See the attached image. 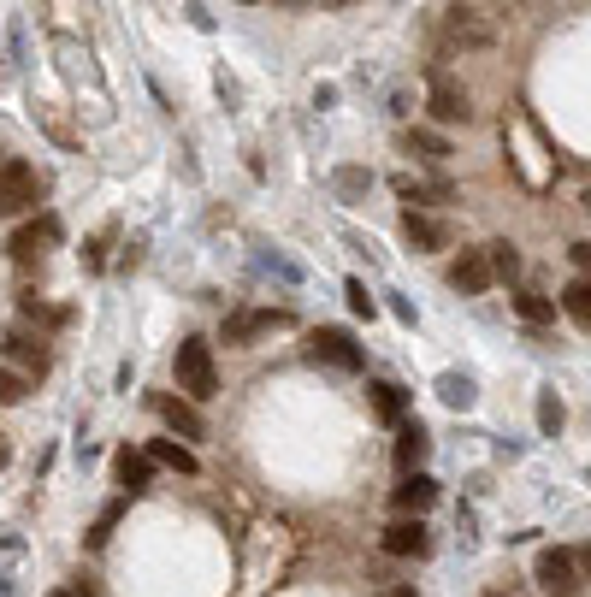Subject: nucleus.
I'll return each instance as SVG.
<instances>
[{"label":"nucleus","instance_id":"nucleus-1","mask_svg":"<svg viewBox=\"0 0 591 597\" xmlns=\"http://www.w3.org/2000/svg\"><path fill=\"white\" fill-rule=\"evenodd\" d=\"M172 367H178V391H184V397L207 402L213 391H219V367H213L207 337H184V343H178V355H172Z\"/></svg>","mask_w":591,"mask_h":597},{"label":"nucleus","instance_id":"nucleus-2","mask_svg":"<svg viewBox=\"0 0 591 597\" xmlns=\"http://www.w3.org/2000/svg\"><path fill=\"white\" fill-rule=\"evenodd\" d=\"M36 196H42L36 166H24V160H0V219L36 213Z\"/></svg>","mask_w":591,"mask_h":597},{"label":"nucleus","instance_id":"nucleus-3","mask_svg":"<svg viewBox=\"0 0 591 597\" xmlns=\"http://www.w3.org/2000/svg\"><path fill=\"white\" fill-rule=\"evenodd\" d=\"M532 574H538V586H544L550 597H568L574 586H580V568H574V550H538Z\"/></svg>","mask_w":591,"mask_h":597},{"label":"nucleus","instance_id":"nucleus-4","mask_svg":"<svg viewBox=\"0 0 591 597\" xmlns=\"http://www.w3.org/2000/svg\"><path fill=\"white\" fill-rule=\"evenodd\" d=\"M284 326H290L284 308H243V314L225 320V343H255L261 332H284Z\"/></svg>","mask_w":591,"mask_h":597},{"label":"nucleus","instance_id":"nucleus-5","mask_svg":"<svg viewBox=\"0 0 591 597\" xmlns=\"http://www.w3.org/2000/svg\"><path fill=\"white\" fill-rule=\"evenodd\" d=\"M314 361H326L337 373H361V349H355V337L326 326V332H314Z\"/></svg>","mask_w":591,"mask_h":597},{"label":"nucleus","instance_id":"nucleus-6","mask_svg":"<svg viewBox=\"0 0 591 597\" xmlns=\"http://www.w3.org/2000/svg\"><path fill=\"white\" fill-rule=\"evenodd\" d=\"M48 243H60V219H48V213H42V219L18 225V231L6 237V255H12V261H30V255H36V249H48Z\"/></svg>","mask_w":591,"mask_h":597},{"label":"nucleus","instance_id":"nucleus-7","mask_svg":"<svg viewBox=\"0 0 591 597\" xmlns=\"http://www.w3.org/2000/svg\"><path fill=\"white\" fill-rule=\"evenodd\" d=\"M0 349H6V361H18L24 373H36V379L48 373V343H42V337H30V332H6V337H0Z\"/></svg>","mask_w":591,"mask_h":597},{"label":"nucleus","instance_id":"nucleus-8","mask_svg":"<svg viewBox=\"0 0 591 597\" xmlns=\"http://www.w3.org/2000/svg\"><path fill=\"white\" fill-rule=\"evenodd\" d=\"M385 550H391V556H426V550H432V538H426V527H420V515L391 521V527H385Z\"/></svg>","mask_w":591,"mask_h":597},{"label":"nucleus","instance_id":"nucleus-9","mask_svg":"<svg viewBox=\"0 0 591 597\" xmlns=\"http://www.w3.org/2000/svg\"><path fill=\"white\" fill-rule=\"evenodd\" d=\"M432 497H438V485H432L426 473H402V485L391 491L396 515H426V509H432Z\"/></svg>","mask_w":591,"mask_h":597},{"label":"nucleus","instance_id":"nucleus-10","mask_svg":"<svg viewBox=\"0 0 591 597\" xmlns=\"http://www.w3.org/2000/svg\"><path fill=\"white\" fill-rule=\"evenodd\" d=\"M154 414H160V420H166L178 438H190V444H196L201 432H207V426H201V414H196V408H190L184 397H154Z\"/></svg>","mask_w":591,"mask_h":597},{"label":"nucleus","instance_id":"nucleus-11","mask_svg":"<svg viewBox=\"0 0 591 597\" xmlns=\"http://www.w3.org/2000/svg\"><path fill=\"white\" fill-rule=\"evenodd\" d=\"M450 284H456V290H467V296L491 290V284H497V272H491V261H485V249H479V255H461V261L450 266Z\"/></svg>","mask_w":591,"mask_h":597},{"label":"nucleus","instance_id":"nucleus-12","mask_svg":"<svg viewBox=\"0 0 591 597\" xmlns=\"http://www.w3.org/2000/svg\"><path fill=\"white\" fill-rule=\"evenodd\" d=\"M148 473H154V462H148V450H119V462H113V479L125 485V491H148Z\"/></svg>","mask_w":591,"mask_h":597},{"label":"nucleus","instance_id":"nucleus-13","mask_svg":"<svg viewBox=\"0 0 591 597\" xmlns=\"http://www.w3.org/2000/svg\"><path fill=\"white\" fill-rule=\"evenodd\" d=\"M420 462H426V426H420V420H402V432H396V467L414 473Z\"/></svg>","mask_w":591,"mask_h":597},{"label":"nucleus","instance_id":"nucleus-14","mask_svg":"<svg viewBox=\"0 0 591 597\" xmlns=\"http://www.w3.org/2000/svg\"><path fill=\"white\" fill-rule=\"evenodd\" d=\"M402 231L420 243V249H444L450 243V231H444V219H432V213H420V207H408V219H402Z\"/></svg>","mask_w":591,"mask_h":597},{"label":"nucleus","instance_id":"nucleus-15","mask_svg":"<svg viewBox=\"0 0 591 597\" xmlns=\"http://www.w3.org/2000/svg\"><path fill=\"white\" fill-rule=\"evenodd\" d=\"M432 119H444V125H467V95L450 89V83H438V89H432Z\"/></svg>","mask_w":591,"mask_h":597},{"label":"nucleus","instance_id":"nucleus-16","mask_svg":"<svg viewBox=\"0 0 591 597\" xmlns=\"http://www.w3.org/2000/svg\"><path fill=\"white\" fill-rule=\"evenodd\" d=\"M562 308H568V320H574V326H586V332H591V278H574V284L562 290Z\"/></svg>","mask_w":591,"mask_h":597},{"label":"nucleus","instance_id":"nucleus-17","mask_svg":"<svg viewBox=\"0 0 591 597\" xmlns=\"http://www.w3.org/2000/svg\"><path fill=\"white\" fill-rule=\"evenodd\" d=\"M450 36L467 42V48H485V42H491V30H485V24H479V12H467V6L450 12Z\"/></svg>","mask_w":591,"mask_h":597},{"label":"nucleus","instance_id":"nucleus-18","mask_svg":"<svg viewBox=\"0 0 591 597\" xmlns=\"http://www.w3.org/2000/svg\"><path fill=\"white\" fill-rule=\"evenodd\" d=\"M148 462H166V467H178V473H196V456H190L178 438H154V444H148Z\"/></svg>","mask_w":591,"mask_h":597},{"label":"nucleus","instance_id":"nucleus-19","mask_svg":"<svg viewBox=\"0 0 591 597\" xmlns=\"http://www.w3.org/2000/svg\"><path fill=\"white\" fill-rule=\"evenodd\" d=\"M438 397L450 402V408H473V379H461V373H444V379H438Z\"/></svg>","mask_w":591,"mask_h":597},{"label":"nucleus","instance_id":"nucleus-20","mask_svg":"<svg viewBox=\"0 0 591 597\" xmlns=\"http://www.w3.org/2000/svg\"><path fill=\"white\" fill-rule=\"evenodd\" d=\"M485 261H491V272H497V278H515V272H521L515 243H491V249H485Z\"/></svg>","mask_w":591,"mask_h":597},{"label":"nucleus","instance_id":"nucleus-21","mask_svg":"<svg viewBox=\"0 0 591 597\" xmlns=\"http://www.w3.org/2000/svg\"><path fill=\"white\" fill-rule=\"evenodd\" d=\"M367 397H373V408H379L385 420H402V391H396V385H385V379H379Z\"/></svg>","mask_w":591,"mask_h":597},{"label":"nucleus","instance_id":"nucleus-22","mask_svg":"<svg viewBox=\"0 0 591 597\" xmlns=\"http://www.w3.org/2000/svg\"><path fill=\"white\" fill-rule=\"evenodd\" d=\"M538 426H544V432H562V402H556V391L538 397Z\"/></svg>","mask_w":591,"mask_h":597},{"label":"nucleus","instance_id":"nucleus-23","mask_svg":"<svg viewBox=\"0 0 591 597\" xmlns=\"http://www.w3.org/2000/svg\"><path fill=\"white\" fill-rule=\"evenodd\" d=\"M30 397V379H24V373H6V367H0V402H24Z\"/></svg>","mask_w":591,"mask_h":597},{"label":"nucleus","instance_id":"nucleus-24","mask_svg":"<svg viewBox=\"0 0 591 597\" xmlns=\"http://www.w3.org/2000/svg\"><path fill=\"white\" fill-rule=\"evenodd\" d=\"M550 314H556V308H550L544 296H521V320H526V326H544Z\"/></svg>","mask_w":591,"mask_h":597},{"label":"nucleus","instance_id":"nucleus-25","mask_svg":"<svg viewBox=\"0 0 591 597\" xmlns=\"http://www.w3.org/2000/svg\"><path fill=\"white\" fill-rule=\"evenodd\" d=\"M337 190H343V196H361V190H373V178L355 172V166H343V172H337Z\"/></svg>","mask_w":591,"mask_h":597},{"label":"nucleus","instance_id":"nucleus-26","mask_svg":"<svg viewBox=\"0 0 591 597\" xmlns=\"http://www.w3.org/2000/svg\"><path fill=\"white\" fill-rule=\"evenodd\" d=\"M18 308H24L30 320H42V326H54V320H60L54 308H42V302H36V290H24V296H18Z\"/></svg>","mask_w":591,"mask_h":597},{"label":"nucleus","instance_id":"nucleus-27","mask_svg":"<svg viewBox=\"0 0 591 597\" xmlns=\"http://www.w3.org/2000/svg\"><path fill=\"white\" fill-rule=\"evenodd\" d=\"M119 509H125V503H113V509H107V515H101V521L89 527V544H95V550L107 544V532H113V521H119Z\"/></svg>","mask_w":591,"mask_h":597},{"label":"nucleus","instance_id":"nucleus-28","mask_svg":"<svg viewBox=\"0 0 591 597\" xmlns=\"http://www.w3.org/2000/svg\"><path fill=\"white\" fill-rule=\"evenodd\" d=\"M408 142H414V148H426V154H450V142H444V136H432V131H408Z\"/></svg>","mask_w":591,"mask_h":597},{"label":"nucleus","instance_id":"nucleus-29","mask_svg":"<svg viewBox=\"0 0 591 597\" xmlns=\"http://www.w3.org/2000/svg\"><path fill=\"white\" fill-rule=\"evenodd\" d=\"M349 308H355V314H373V302H367V290H361V284H349Z\"/></svg>","mask_w":591,"mask_h":597},{"label":"nucleus","instance_id":"nucleus-30","mask_svg":"<svg viewBox=\"0 0 591 597\" xmlns=\"http://www.w3.org/2000/svg\"><path fill=\"white\" fill-rule=\"evenodd\" d=\"M568 255H574V261H580V266H586V272H591V243H574Z\"/></svg>","mask_w":591,"mask_h":597},{"label":"nucleus","instance_id":"nucleus-31","mask_svg":"<svg viewBox=\"0 0 591 597\" xmlns=\"http://www.w3.org/2000/svg\"><path fill=\"white\" fill-rule=\"evenodd\" d=\"M6 462H12V450H6V438H0V467H6Z\"/></svg>","mask_w":591,"mask_h":597},{"label":"nucleus","instance_id":"nucleus-32","mask_svg":"<svg viewBox=\"0 0 591 597\" xmlns=\"http://www.w3.org/2000/svg\"><path fill=\"white\" fill-rule=\"evenodd\" d=\"M0 597H12V580H6V574H0Z\"/></svg>","mask_w":591,"mask_h":597},{"label":"nucleus","instance_id":"nucleus-33","mask_svg":"<svg viewBox=\"0 0 591 597\" xmlns=\"http://www.w3.org/2000/svg\"><path fill=\"white\" fill-rule=\"evenodd\" d=\"M54 597H89V592H54Z\"/></svg>","mask_w":591,"mask_h":597},{"label":"nucleus","instance_id":"nucleus-34","mask_svg":"<svg viewBox=\"0 0 591 597\" xmlns=\"http://www.w3.org/2000/svg\"><path fill=\"white\" fill-rule=\"evenodd\" d=\"M485 597H503V592H485Z\"/></svg>","mask_w":591,"mask_h":597},{"label":"nucleus","instance_id":"nucleus-35","mask_svg":"<svg viewBox=\"0 0 591 597\" xmlns=\"http://www.w3.org/2000/svg\"><path fill=\"white\" fill-rule=\"evenodd\" d=\"M586 207H591V190H586Z\"/></svg>","mask_w":591,"mask_h":597}]
</instances>
